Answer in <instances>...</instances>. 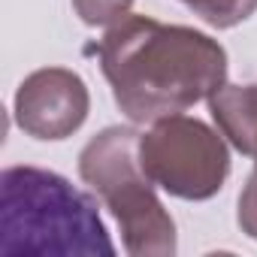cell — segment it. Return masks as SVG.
Here are the masks:
<instances>
[{"mask_svg": "<svg viewBox=\"0 0 257 257\" xmlns=\"http://www.w3.org/2000/svg\"><path fill=\"white\" fill-rule=\"evenodd\" d=\"M182 4L218 31L236 28L257 13V0H182Z\"/></svg>", "mask_w": 257, "mask_h": 257, "instance_id": "7", "label": "cell"}, {"mask_svg": "<svg viewBox=\"0 0 257 257\" xmlns=\"http://www.w3.org/2000/svg\"><path fill=\"white\" fill-rule=\"evenodd\" d=\"M134 0H73L76 16L88 28H112L131 16Z\"/></svg>", "mask_w": 257, "mask_h": 257, "instance_id": "8", "label": "cell"}, {"mask_svg": "<svg viewBox=\"0 0 257 257\" xmlns=\"http://www.w3.org/2000/svg\"><path fill=\"white\" fill-rule=\"evenodd\" d=\"M146 176L176 200H212L230 176V149L221 131L191 115H167L140 137Z\"/></svg>", "mask_w": 257, "mask_h": 257, "instance_id": "4", "label": "cell"}, {"mask_svg": "<svg viewBox=\"0 0 257 257\" xmlns=\"http://www.w3.org/2000/svg\"><path fill=\"white\" fill-rule=\"evenodd\" d=\"M209 112L224 140L251 158L257 170V82L218 88L209 97Z\"/></svg>", "mask_w": 257, "mask_h": 257, "instance_id": "6", "label": "cell"}, {"mask_svg": "<svg viewBox=\"0 0 257 257\" xmlns=\"http://www.w3.org/2000/svg\"><path fill=\"white\" fill-rule=\"evenodd\" d=\"M91 109L88 85L67 67H43L25 76L16 91V124L34 140L58 143L73 137Z\"/></svg>", "mask_w": 257, "mask_h": 257, "instance_id": "5", "label": "cell"}, {"mask_svg": "<svg viewBox=\"0 0 257 257\" xmlns=\"http://www.w3.org/2000/svg\"><path fill=\"white\" fill-rule=\"evenodd\" d=\"M140 131L121 124L100 131L79 155V176L115 215L127 254L173 257L179 251L176 221L140 164Z\"/></svg>", "mask_w": 257, "mask_h": 257, "instance_id": "3", "label": "cell"}, {"mask_svg": "<svg viewBox=\"0 0 257 257\" xmlns=\"http://www.w3.org/2000/svg\"><path fill=\"white\" fill-rule=\"evenodd\" d=\"M239 227L248 239L257 242V170L248 176L242 194H239Z\"/></svg>", "mask_w": 257, "mask_h": 257, "instance_id": "9", "label": "cell"}, {"mask_svg": "<svg viewBox=\"0 0 257 257\" xmlns=\"http://www.w3.org/2000/svg\"><path fill=\"white\" fill-rule=\"evenodd\" d=\"M91 52L118 109L134 124L179 115L227 85V49L188 25L127 16Z\"/></svg>", "mask_w": 257, "mask_h": 257, "instance_id": "1", "label": "cell"}, {"mask_svg": "<svg viewBox=\"0 0 257 257\" xmlns=\"http://www.w3.org/2000/svg\"><path fill=\"white\" fill-rule=\"evenodd\" d=\"M0 251L7 257H112L97 203L64 176L7 167L0 176Z\"/></svg>", "mask_w": 257, "mask_h": 257, "instance_id": "2", "label": "cell"}]
</instances>
